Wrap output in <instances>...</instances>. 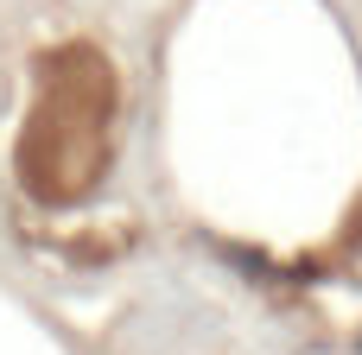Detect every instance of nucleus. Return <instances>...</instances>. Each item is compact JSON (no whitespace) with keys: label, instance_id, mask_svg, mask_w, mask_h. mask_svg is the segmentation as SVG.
I'll return each instance as SVG.
<instances>
[{"label":"nucleus","instance_id":"1","mask_svg":"<svg viewBox=\"0 0 362 355\" xmlns=\"http://www.w3.org/2000/svg\"><path fill=\"white\" fill-rule=\"evenodd\" d=\"M102 146H108V70L89 51H64L45 70V95L25 127L19 165L38 197H76L102 165Z\"/></svg>","mask_w":362,"mask_h":355}]
</instances>
